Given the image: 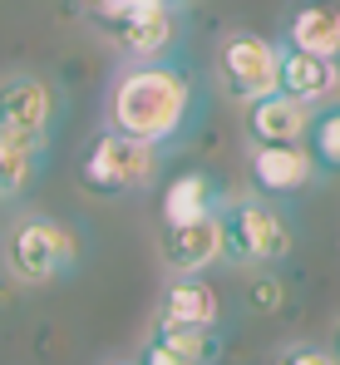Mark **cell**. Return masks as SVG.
Wrapping results in <instances>:
<instances>
[{
	"instance_id": "13",
	"label": "cell",
	"mask_w": 340,
	"mask_h": 365,
	"mask_svg": "<svg viewBox=\"0 0 340 365\" xmlns=\"http://www.w3.org/2000/svg\"><path fill=\"white\" fill-rule=\"evenodd\" d=\"M227 202V187L212 173L202 168H187L163 187V227H177V222H197V217H212L222 212Z\"/></svg>"
},
{
	"instance_id": "17",
	"label": "cell",
	"mask_w": 340,
	"mask_h": 365,
	"mask_svg": "<svg viewBox=\"0 0 340 365\" xmlns=\"http://www.w3.org/2000/svg\"><path fill=\"white\" fill-rule=\"evenodd\" d=\"M306 148L316 158L321 173H340V104H321L316 119H311V133H306Z\"/></svg>"
},
{
	"instance_id": "20",
	"label": "cell",
	"mask_w": 340,
	"mask_h": 365,
	"mask_svg": "<svg viewBox=\"0 0 340 365\" xmlns=\"http://www.w3.org/2000/svg\"><path fill=\"white\" fill-rule=\"evenodd\" d=\"M138 365H192L187 356H177L172 346H163V341H143V351H138Z\"/></svg>"
},
{
	"instance_id": "19",
	"label": "cell",
	"mask_w": 340,
	"mask_h": 365,
	"mask_svg": "<svg viewBox=\"0 0 340 365\" xmlns=\"http://www.w3.org/2000/svg\"><path fill=\"white\" fill-rule=\"evenodd\" d=\"M277 365H340V356L331 346H316V341H291L277 351Z\"/></svg>"
},
{
	"instance_id": "6",
	"label": "cell",
	"mask_w": 340,
	"mask_h": 365,
	"mask_svg": "<svg viewBox=\"0 0 340 365\" xmlns=\"http://www.w3.org/2000/svg\"><path fill=\"white\" fill-rule=\"evenodd\" d=\"M123 60H168L182 40V0H138L104 25Z\"/></svg>"
},
{
	"instance_id": "22",
	"label": "cell",
	"mask_w": 340,
	"mask_h": 365,
	"mask_svg": "<svg viewBox=\"0 0 340 365\" xmlns=\"http://www.w3.org/2000/svg\"><path fill=\"white\" fill-rule=\"evenodd\" d=\"M109 365H138V361H109Z\"/></svg>"
},
{
	"instance_id": "9",
	"label": "cell",
	"mask_w": 340,
	"mask_h": 365,
	"mask_svg": "<svg viewBox=\"0 0 340 365\" xmlns=\"http://www.w3.org/2000/svg\"><path fill=\"white\" fill-rule=\"evenodd\" d=\"M158 262L168 277H192L222 262V212L197 217V222H177L158 227Z\"/></svg>"
},
{
	"instance_id": "11",
	"label": "cell",
	"mask_w": 340,
	"mask_h": 365,
	"mask_svg": "<svg viewBox=\"0 0 340 365\" xmlns=\"http://www.w3.org/2000/svg\"><path fill=\"white\" fill-rule=\"evenodd\" d=\"M50 143H55V138H40V133L15 128V123H0V202L25 197L35 182L45 178V168H50Z\"/></svg>"
},
{
	"instance_id": "3",
	"label": "cell",
	"mask_w": 340,
	"mask_h": 365,
	"mask_svg": "<svg viewBox=\"0 0 340 365\" xmlns=\"http://www.w3.org/2000/svg\"><path fill=\"white\" fill-rule=\"evenodd\" d=\"M296 252V222L282 207V197H267L257 187L227 192L222 202V262L232 267H282Z\"/></svg>"
},
{
	"instance_id": "16",
	"label": "cell",
	"mask_w": 340,
	"mask_h": 365,
	"mask_svg": "<svg viewBox=\"0 0 340 365\" xmlns=\"http://www.w3.org/2000/svg\"><path fill=\"white\" fill-rule=\"evenodd\" d=\"M148 336L163 341V346H172L177 356H187L192 365H217L222 361V326H197V321H168V316H158Z\"/></svg>"
},
{
	"instance_id": "18",
	"label": "cell",
	"mask_w": 340,
	"mask_h": 365,
	"mask_svg": "<svg viewBox=\"0 0 340 365\" xmlns=\"http://www.w3.org/2000/svg\"><path fill=\"white\" fill-rule=\"evenodd\" d=\"M247 302L257 306V311H282L286 282L277 277V267H257V272H252V282H247Z\"/></svg>"
},
{
	"instance_id": "21",
	"label": "cell",
	"mask_w": 340,
	"mask_h": 365,
	"mask_svg": "<svg viewBox=\"0 0 340 365\" xmlns=\"http://www.w3.org/2000/svg\"><path fill=\"white\" fill-rule=\"evenodd\" d=\"M326 346H331V351H336V356H340V321H336V326H331V341H326Z\"/></svg>"
},
{
	"instance_id": "15",
	"label": "cell",
	"mask_w": 340,
	"mask_h": 365,
	"mask_svg": "<svg viewBox=\"0 0 340 365\" xmlns=\"http://www.w3.org/2000/svg\"><path fill=\"white\" fill-rule=\"evenodd\" d=\"M282 89L306 99V104H331V94L340 89L336 60L326 55H311V50H296V45H282Z\"/></svg>"
},
{
	"instance_id": "14",
	"label": "cell",
	"mask_w": 340,
	"mask_h": 365,
	"mask_svg": "<svg viewBox=\"0 0 340 365\" xmlns=\"http://www.w3.org/2000/svg\"><path fill=\"white\" fill-rule=\"evenodd\" d=\"M158 316H168V321H197V326H222L227 306H222V292L202 272H192V277H168L163 282Z\"/></svg>"
},
{
	"instance_id": "23",
	"label": "cell",
	"mask_w": 340,
	"mask_h": 365,
	"mask_svg": "<svg viewBox=\"0 0 340 365\" xmlns=\"http://www.w3.org/2000/svg\"><path fill=\"white\" fill-rule=\"evenodd\" d=\"M336 74H340V50H336Z\"/></svg>"
},
{
	"instance_id": "4",
	"label": "cell",
	"mask_w": 340,
	"mask_h": 365,
	"mask_svg": "<svg viewBox=\"0 0 340 365\" xmlns=\"http://www.w3.org/2000/svg\"><path fill=\"white\" fill-rule=\"evenodd\" d=\"M158 163H163V148H153L143 138H128L118 128H99L94 143L79 158V182L94 197H133V192L153 187Z\"/></svg>"
},
{
	"instance_id": "7",
	"label": "cell",
	"mask_w": 340,
	"mask_h": 365,
	"mask_svg": "<svg viewBox=\"0 0 340 365\" xmlns=\"http://www.w3.org/2000/svg\"><path fill=\"white\" fill-rule=\"evenodd\" d=\"M59 114H64V94L50 74H35V69H15L0 79V123H15L25 133H40V138H55Z\"/></svg>"
},
{
	"instance_id": "2",
	"label": "cell",
	"mask_w": 340,
	"mask_h": 365,
	"mask_svg": "<svg viewBox=\"0 0 340 365\" xmlns=\"http://www.w3.org/2000/svg\"><path fill=\"white\" fill-rule=\"evenodd\" d=\"M84 262V242L69 222L50 212H25L0 232V267L20 287H55Z\"/></svg>"
},
{
	"instance_id": "10",
	"label": "cell",
	"mask_w": 340,
	"mask_h": 365,
	"mask_svg": "<svg viewBox=\"0 0 340 365\" xmlns=\"http://www.w3.org/2000/svg\"><path fill=\"white\" fill-rule=\"evenodd\" d=\"M311 119H316V104L277 89V94L242 109V133H247L252 148H262V143H306Z\"/></svg>"
},
{
	"instance_id": "8",
	"label": "cell",
	"mask_w": 340,
	"mask_h": 365,
	"mask_svg": "<svg viewBox=\"0 0 340 365\" xmlns=\"http://www.w3.org/2000/svg\"><path fill=\"white\" fill-rule=\"evenodd\" d=\"M321 178L326 173L316 168V158H311L306 143H262V148H247V182L257 192H267V197H282L286 202V197L316 187Z\"/></svg>"
},
{
	"instance_id": "5",
	"label": "cell",
	"mask_w": 340,
	"mask_h": 365,
	"mask_svg": "<svg viewBox=\"0 0 340 365\" xmlns=\"http://www.w3.org/2000/svg\"><path fill=\"white\" fill-rule=\"evenodd\" d=\"M217 84L232 104H257L282 89V40L257 30H227L217 45Z\"/></svg>"
},
{
	"instance_id": "1",
	"label": "cell",
	"mask_w": 340,
	"mask_h": 365,
	"mask_svg": "<svg viewBox=\"0 0 340 365\" xmlns=\"http://www.w3.org/2000/svg\"><path fill=\"white\" fill-rule=\"evenodd\" d=\"M202 119V94L187 64L168 60H128L109 79L104 94V128H118L128 138H143L153 148H177L192 123Z\"/></svg>"
},
{
	"instance_id": "12",
	"label": "cell",
	"mask_w": 340,
	"mask_h": 365,
	"mask_svg": "<svg viewBox=\"0 0 340 365\" xmlns=\"http://www.w3.org/2000/svg\"><path fill=\"white\" fill-rule=\"evenodd\" d=\"M282 45H296V50H311V55L336 60V50H340V0H296V5L286 10Z\"/></svg>"
}]
</instances>
